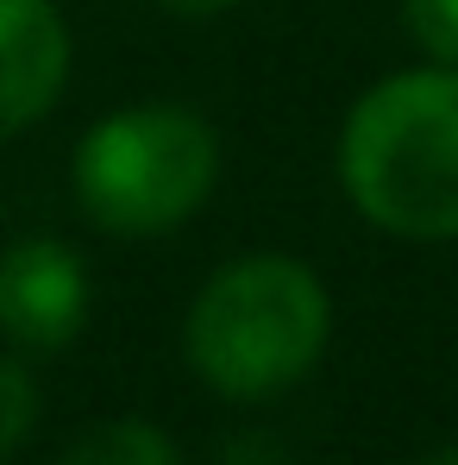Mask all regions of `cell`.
I'll return each mask as SVG.
<instances>
[{"label": "cell", "instance_id": "cell-1", "mask_svg": "<svg viewBox=\"0 0 458 465\" xmlns=\"http://www.w3.org/2000/svg\"><path fill=\"white\" fill-rule=\"evenodd\" d=\"M339 189L389 239H458V70L421 64L365 88L339 126Z\"/></svg>", "mask_w": 458, "mask_h": 465}, {"label": "cell", "instance_id": "cell-2", "mask_svg": "<svg viewBox=\"0 0 458 465\" xmlns=\"http://www.w3.org/2000/svg\"><path fill=\"white\" fill-rule=\"evenodd\" d=\"M333 340V296L296 252H245L220 264L182 321L189 371L227 402H264L302 384Z\"/></svg>", "mask_w": 458, "mask_h": 465}, {"label": "cell", "instance_id": "cell-3", "mask_svg": "<svg viewBox=\"0 0 458 465\" xmlns=\"http://www.w3.org/2000/svg\"><path fill=\"white\" fill-rule=\"evenodd\" d=\"M220 139L182 101H132L94 120L76 145V202L101 232L151 239L208 208Z\"/></svg>", "mask_w": 458, "mask_h": 465}, {"label": "cell", "instance_id": "cell-4", "mask_svg": "<svg viewBox=\"0 0 458 465\" xmlns=\"http://www.w3.org/2000/svg\"><path fill=\"white\" fill-rule=\"evenodd\" d=\"M88 264L63 239H13L0 252V333L19 352H63L88 327Z\"/></svg>", "mask_w": 458, "mask_h": 465}, {"label": "cell", "instance_id": "cell-5", "mask_svg": "<svg viewBox=\"0 0 458 465\" xmlns=\"http://www.w3.org/2000/svg\"><path fill=\"white\" fill-rule=\"evenodd\" d=\"M70 88V25L57 0H0V139L38 126Z\"/></svg>", "mask_w": 458, "mask_h": 465}, {"label": "cell", "instance_id": "cell-6", "mask_svg": "<svg viewBox=\"0 0 458 465\" xmlns=\"http://www.w3.org/2000/svg\"><path fill=\"white\" fill-rule=\"evenodd\" d=\"M57 465H182V453L157 421L120 415V421H101L82 440H70V453Z\"/></svg>", "mask_w": 458, "mask_h": 465}, {"label": "cell", "instance_id": "cell-7", "mask_svg": "<svg viewBox=\"0 0 458 465\" xmlns=\"http://www.w3.org/2000/svg\"><path fill=\"white\" fill-rule=\"evenodd\" d=\"M402 25L427 64L458 70V0H402Z\"/></svg>", "mask_w": 458, "mask_h": 465}, {"label": "cell", "instance_id": "cell-8", "mask_svg": "<svg viewBox=\"0 0 458 465\" xmlns=\"http://www.w3.org/2000/svg\"><path fill=\"white\" fill-rule=\"evenodd\" d=\"M32 428H38V384L19 359H0V460L19 453Z\"/></svg>", "mask_w": 458, "mask_h": 465}, {"label": "cell", "instance_id": "cell-9", "mask_svg": "<svg viewBox=\"0 0 458 465\" xmlns=\"http://www.w3.org/2000/svg\"><path fill=\"white\" fill-rule=\"evenodd\" d=\"M214 465H296V460H289V447L270 440V434H232Z\"/></svg>", "mask_w": 458, "mask_h": 465}, {"label": "cell", "instance_id": "cell-10", "mask_svg": "<svg viewBox=\"0 0 458 465\" xmlns=\"http://www.w3.org/2000/svg\"><path fill=\"white\" fill-rule=\"evenodd\" d=\"M163 13H176V19H220V13H232L239 0H157Z\"/></svg>", "mask_w": 458, "mask_h": 465}, {"label": "cell", "instance_id": "cell-11", "mask_svg": "<svg viewBox=\"0 0 458 465\" xmlns=\"http://www.w3.org/2000/svg\"><path fill=\"white\" fill-rule=\"evenodd\" d=\"M414 465H458V447H446V453H427V460H414Z\"/></svg>", "mask_w": 458, "mask_h": 465}]
</instances>
